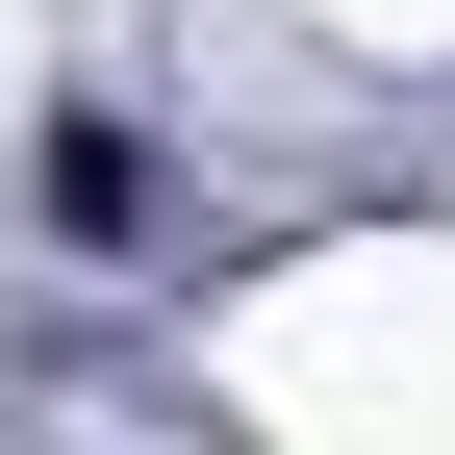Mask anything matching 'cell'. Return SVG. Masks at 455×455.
Wrapping results in <instances>:
<instances>
[{
    "label": "cell",
    "mask_w": 455,
    "mask_h": 455,
    "mask_svg": "<svg viewBox=\"0 0 455 455\" xmlns=\"http://www.w3.org/2000/svg\"><path fill=\"white\" fill-rule=\"evenodd\" d=\"M26 203H51V253H152V127H101V101H51Z\"/></svg>",
    "instance_id": "6da1fadb"
}]
</instances>
